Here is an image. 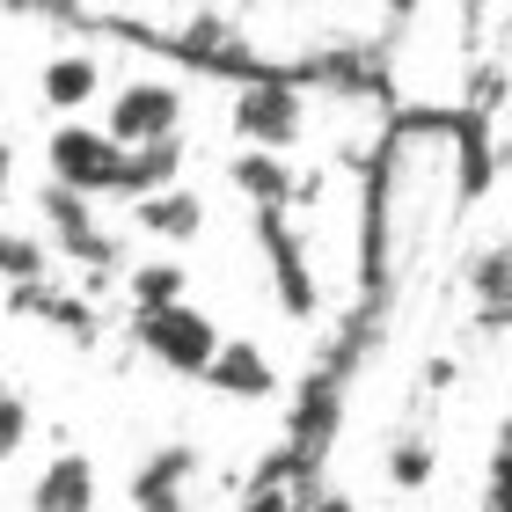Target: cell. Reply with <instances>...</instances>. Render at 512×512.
<instances>
[{
    "label": "cell",
    "mask_w": 512,
    "mask_h": 512,
    "mask_svg": "<svg viewBox=\"0 0 512 512\" xmlns=\"http://www.w3.org/2000/svg\"><path fill=\"white\" fill-rule=\"evenodd\" d=\"M483 505H512V417L491 447V483H483Z\"/></svg>",
    "instance_id": "20"
},
{
    "label": "cell",
    "mask_w": 512,
    "mask_h": 512,
    "mask_svg": "<svg viewBox=\"0 0 512 512\" xmlns=\"http://www.w3.org/2000/svg\"><path fill=\"white\" fill-rule=\"evenodd\" d=\"M96 491H103V483H96V461L66 447V454H52V461L37 469L30 505H44V512H81V505H96Z\"/></svg>",
    "instance_id": "13"
},
{
    "label": "cell",
    "mask_w": 512,
    "mask_h": 512,
    "mask_svg": "<svg viewBox=\"0 0 512 512\" xmlns=\"http://www.w3.org/2000/svg\"><path fill=\"white\" fill-rule=\"evenodd\" d=\"M183 286H191L183 264H139L132 271V308H169V300H183Z\"/></svg>",
    "instance_id": "17"
},
{
    "label": "cell",
    "mask_w": 512,
    "mask_h": 512,
    "mask_svg": "<svg viewBox=\"0 0 512 512\" xmlns=\"http://www.w3.org/2000/svg\"><path fill=\"white\" fill-rule=\"evenodd\" d=\"M37 220L52 227V242L74 256L81 271H110L118 264V235H103V220H96V198L88 191H74V183H44L37 191Z\"/></svg>",
    "instance_id": "3"
},
{
    "label": "cell",
    "mask_w": 512,
    "mask_h": 512,
    "mask_svg": "<svg viewBox=\"0 0 512 512\" xmlns=\"http://www.w3.org/2000/svg\"><path fill=\"white\" fill-rule=\"evenodd\" d=\"M469 286H476V300H483V308H505V300H512V242H491V249L476 256Z\"/></svg>",
    "instance_id": "16"
},
{
    "label": "cell",
    "mask_w": 512,
    "mask_h": 512,
    "mask_svg": "<svg viewBox=\"0 0 512 512\" xmlns=\"http://www.w3.org/2000/svg\"><path fill=\"white\" fill-rule=\"evenodd\" d=\"M235 132L249 139V147H278L286 154L300 132H308V88H293V81H242L235 88Z\"/></svg>",
    "instance_id": "4"
},
{
    "label": "cell",
    "mask_w": 512,
    "mask_h": 512,
    "mask_svg": "<svg viewBox=\"0 0 512 512\" xmlns=\"http://www.w3.org/2000/svg\"><path fill=\"white\" fill-rule=\"evenodd\" d=\"M22 447H30V395L0 388V461H15Z\"/></svg>",
    "instance_id": "19"
},
{
    "label": "cell",
    "mask_w": 512,
    "mask_h": 512,
    "mask_svg": "<svg viewBox=\"0 0 512 512\" xmlns=\"http://www.w3.org/2000/svg\"><path fill=\"white\" fill-rule=\"evenodd\" d=\"M183 176V132H161V139H139V147L118 154V176H110V198H147L161 183Z\"/></svg>",
    "instance_id": "11"
},
{
    "label": "cell",
    "mask_w": 512,
    "mask_h": 512,
    "mask_svg": "<svg viewBox=\"0 0 512 512\" xmlns=\"http://www.w3.org/2000/svg\"><path fill=\"white\" fill-rule=\"evenodd\" d=\"M205 469V454L198 447H183V439H169V447H154L147 461L132 469V505H191V483Z\"/></svg>",
    "instance_id": "10"
},
{
    "label": "cell",
    "mask_w": 512,
    "mask_h": 512,
    "mask_svg": "<svg viewBox=\"0 0 512 512\" xmlns=\"http://www.w3.org/2000/svg\"><path fill=\"white\" fill-rule=\"evenodd\" d=\"M432 469H439L432 432H425V425H410V432L388 447V483H395V491H425V483H432Z\"/></svg>",
    "instance_id": "15"
},
{
    "label": "cell",
    "mask_w": 512,
    "mask_h": 512,
    "mask_svg": "<svg viewBox=\"0 0 512 512\" xmlns=\"http://www.w3.org/2000/svg\"><path fill=\"white\" fill-rule=\"evenodd\" d=\"M256 249H264V264H271L278 308L293 322H315L322 315V286H315V256H308V242H300V227H293V205H256Z\"/></svg>",
    "instance_id": "1"
},
{
    "label": "cell",
    "mask_w": 512,
    "mask_h": 512,
    "mask_svg": "<svg viewBox=\"0 0 512 512\" xmlns=\"http://www.w3.org/2000/svg\"><path fill=\"white\" fill-rule=\"evenodd\" d=\"M183 125V88L176 81H125L103 110V132L118 147H139V139H161Z\"/></svg>",
    "instance_id": "6"
},
{
    "label": "cell",
    "mask_w": 512,
    "mask_h": 512,
    "mask_svg": "<svg viewBox=\"0 0 512 512\" xmlns=\"http://www.w3.org/2000/svg\"><path fill=\"white\" fill-rule=\"evenodd\" d=\"M132 227H147L161 242H191V235H205V198L183 191V183H161V191L132 198Z\"/></svg>",
    "instance_id": "12"
},
{
    "label": "cell",
    "mask_w": 512,
    "mask_h": 512,
    "mask_svg": "<svg viewBox=\"0 0 512 512\" xmlns=\"http://www.w3.org/2000/svg\"><path fill=\"white\" fill-rule=\"evenodd\" d=\"M118 139H110L103 125H81L66 118L52 139H44V161H52V183H74V191L88 198H110V176H118Z\"/></svg>",
    "instance_id": "5"
},
{
    "label": "cell",
    "mask_w": 512,
    "mask_h": 512,
    "mask_svg": "<svg viewBox=\"0 0 512 512\" xmlns=\"http://www.w3.org/2000/svg\"><path fill=\"white\" fill-rule=\"evenodd\" d=\"M198 381H213L220 395H235V403H271V395H278V366H271L264 344H249V337H220Z\"/></svg>",
    "instance_id": "8"
},
{
    "label": "cell",
    "mask_w": 512,
    "mask_h": 512,
    "mask_svg": "<svg viewBox=\"0 0 512 512\" xmlns=\"http://www.w3.org/2000/svg\"><path fill=\"white\" fill-rule=\"evenodd\" d=\"M15 278H44V242L0 227V286H15Z\"/></svg>",
    "instance_id": "18"
},
{
    "label": "cell",
    "mask_w": 512,
    "mask_h": 512,
    "mask_svg": "<svg viewBox=\"0 0 512 512\" xmlns=\"http://www.w3.org/2000/svg\"><path fill=\"white\" fill-rule=\"evenodd\" d=\"M227 183H235L249 205H300V198H315V176H293L278 147H242L235 161H227Z\"/></svg>",
    "instance_id": "9"
},
{
    "label": "cell",
    "mask_w": 512,
    "mask_h": 512,
    "mask_svg": "<svg viewBox=\"0 0 512 512\" xmlns=\"http://www.w3.org/2000/svg\"><path fill=\"white\" fill-rule=\"evenodd\" d=\"M132 344H139L154 366H169V374H205L220 330H213V315H205V308L169 300V308H132Z\"/></svg>",
    "instance_id": "2"
},
{
    "label": "cell",
    "mask_w": 512,
    "mask_h": 512,
    "mask_svg": "<svg viewBox=\"0 0 512 512\" xmlns=\"http://www.w3.org/2000/svg\"><path fill=\"white\" fill-rule=\"evenodd\" d=\"M8 169H15V147L0 139V198H8Z\"/></svg>",
    "instance_id": "21"
},
{
    "label": "cell",
    "mask_w": 512,
    "mask_h": 512,
    "mask_svg": "<svg viewBox=\"0 0 512 512\" xmlns=\"http://www.w3.org/2000/svg\"><path fill=\"white\" fill-rule=\"evenodd\" d=\"M461 8H483V0H461Z\"/></svg>",
    "instance_id": "22"
},
{
    "label": "cell",
    "mask_w": 512,
    "mask_h": 512,
    "mask_svg": "<svg viewBox=\"0 0 512 512\" xmlns=\"http://www.w3.org/2000/svg\"><path fill=\"white\" fill-rule=\"evenodd\" d=\"M0 300H8L15 315H30V322H52V330L74 337V344H96L103 337V315H96V300H88V293L44 286V278H15V286H0Z\"/></svg>",
    "instance_id": "7"
},
{
    "label": "cell",
    "mask_w": 512,
    "mask_h": 512,
    "mask_svg": "<svg viewBox=\"0 0 512 512\" xmlns=\"http://www.w3.org/2000/svg\"><path fill=\"white\" fill-rule=\"evenodd\" d=\"M96 88H103L96 52H59V59L37 74V96L52 103V110H88V103H96Z\"/></svg>",
    "instance_id": "14"
}]
</instances>
